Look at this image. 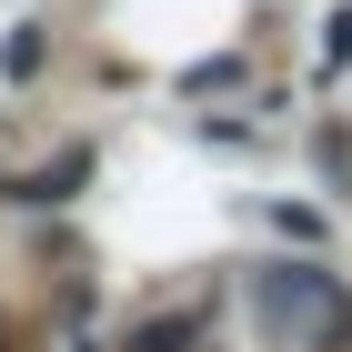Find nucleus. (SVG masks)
Returning <instances> with one entry per match:
<instances>
[{
  "mask_svg": "<svg viewBox=\"0 0 352 352\" xmlns=\"http://www.w3.org/2000/svg\"><path fill=\"white\" fill-rule=\"evenodd\" d=\"M262 322L292 332L302 352H332V342H352V302H342V282H332V272L282 262V272H262Z\"/></svg>",
  "mask_w": 352,
  "mask_h": 352,
  "instance_id": "1",
  "label": "nucleus"
},
{
  "mask_svg": "<svg viewBox=\"0 0 352 352\" xmlns=\"http://www.w3.org/2000/svg\"><path fill=\"white\" fill-rule=\"evenodd\" d=\"M0 71H10V81H30V71H41V30H10V51H0Z\"/></svg>",
  "mask_w": 352,
  "mask_h": 352,
  "instance_id": "2",
  "label": "nucleus"
}]
</instances>
